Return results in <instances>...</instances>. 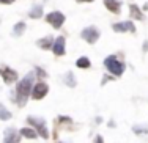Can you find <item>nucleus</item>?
I'll return each instance as SVG.
<instances>
[{
    "label": "nucleus",
    "instance_id": "nucleus-14",
    "mask_svg": "<svg viewBox=\"0 0 148 143\" xmlns=\"http://www.w3.org/2000/svg\"><path fill=\"white\" fill-rule=\"evenodd\" d=\"M25 29H27V25L24 22H17L14 25V29H13V35L14 36H21V35L25 32Z\"/></svg>",
    "mask_w": 148,
    "mask_h": 143
},
{
    "label": "nucleus",
    "instance_id": "nucleus-20",
    "mask_svg": "<svg viewBox=\"0 0 148 143\" xmlns=\"http://www.w3.org/2000/svg\"><path fill=\"white\" fill-rule=\"evenodd\" d=\"M132 131H134V132H145V134H147V132H148V127H140V126H134V127H132Z\"/></svg>",
    "mask_w": 148,
    "mask_h": 143
},
{
    "label": "nucleus",
    "instance_id": "nucleus-9",
    "mask_svg": "<svg viewBox=\"0 0 148 143\" xmlns=\"http://www.w3.org/2000/svg\"><path fill=\"white\" fill-rule=\"evenodd\" d=\"M0 74L3 76V80H5L6 83H11L17 80V72L14 69H10V68H5V69H0Z\"/></svg>",
    "mask_w": 148,
    "mask_h": 143
},
{
    "label": "nucleus",
    "instance_id": "nucleus-16",
    "mask_svg": "<svg viewBox=\"0 0 148 143\" xmlns=\"http://www.w3.org/2000/svg\"><path fill=\"white\" fill-rule=\"evenodd\" d=\"M76 65H77V68H82V69H87V68H90V60L87 57H80L79 60L76 61Z\"/></svg>",
    "mask_w": 148,
    "mask_h": 143
},
{
    "label": "nucleus",
    "instance_id": "nucleus-11",
    "mask_svg": "<svg viewBox=\"0 0 148 143\" xmlns=\"http://www.w3.org/2000/svg\"><path fill=\"white\" fill-rule=\"evenodd\" d=\"M19 134L25 138H36L38 137V132L35 131V129H30V127H22L19 131Z\"/></svg>",
    "mask_w": 148,
    "mask_h": 143
},
{
    "label": "nucleus",
    "instance_id": "nucleus-19",
    "mask_svg": "<svg viewBox=\"0 0 148 143\" xmlns=\"http://www.w3.org/2000/svg\"><path fill=\"white\" fill-rule=\"evenodd\" d=\"M65 80H66V83H68V86H74V85H76V77L73 76V72H68V74L65 76Z\"/></svg>",
    "mask_w": 148,
    "mask_h": 143
},
{
    "label": "nucleus",
    "instance_id": "nucleus-17",
    "mask_svg": "<svg viewBox=\"0 0 148 143\" xmlns=\"http://www.w3.org/2000/svg\"><path fill=\"white\" fill-rule=\"evenodd\" d=\"M29 16L30 17H41L43 16V8H41V6H33V10H32V11L29 13Z\"/></svg>",
    "mask_w": 148,
    "mask_h": 143
},
{
    "label": "nucleus",
    "instance_id": "nucleus-22",
    "mask_svg": "<svg viewBox=\"0 0 148 143\" xmlns=\"http://www.w3.org/2000/svg\"><path fill=\"white\" fill-rule=\"evenodd\" d=\"M60 121H63V123H71V120L68 116H60Z\"/></svg>",
    "mask_w": 148,
    "mask_h": 143
},
{
    "label": "nucleus",
    "instance_id": "nucleus-10",
    "mask_svg": "<svg viewBox=\"0 0 148 143\" xmlns=\"http://www.w3.org/2000/svg\"><path fill=\"white\" fill-rule=\"evenodd\" d=\"M104 5H106V8L109 10V11H112V13H115V14H118L120 13V2L118 0H104Z\"/></svg>",
    "mask_w": 148,
    "mask_h": 143
},
{
    "label": "nucleus",
    "instance_id": "nucleus-6",
    "mask_svg": "<svg viewBox=\"0 0 148 143\" xmlns=\"http://www.w3.org/2000/svg\"><path fill=\"white\" fill-rule=\"evenodd\" d=\"M80 36H82V39H85L87 43L90 44H95L98 41V38H99V32H98L95 27H87V29L82 30V33H80Z\"/></svg>",
    "mask_w": 148,
    "mask_h": 143
},
{
    "label": "nucleus",
    "instance_id": "nucleus-23",
    "mask_svg": "<svg viewBox=\"0 0 148 143\" xmlns=\"http://www.w3.org/2000/svg\"><path fill=\"white\" fill-rule=\"evenodd\" d=\"M14 2V0H0V3H6V5H8V3H13Z\"/></svg>",
    "mask_w": 148,
    "mask_h": 143
},
{
    "label": "nucleus",
    "instance_id": "nucleus-15",
    "mask_svg": "<svg viewBox=\"0 0 148 143\" xmlns=\"http://www.w3.org/2000/svg\"><path fill=\"white\" fill-rule=\"evenodd\" d=\"M10 118H11V112L8 109H5L3 104H0V120L6 121V120H10Z\"/></svg>",
    "mask_w": 148,
    "mask_h": 143
},
{
    "label": "nucleus",
    "instance_id": "nucleus-2",
    "mask_svg": "<svg viewBox=\"0 0 148 143\" xmlns=\"http://www.w3.org/2000/svg\"><path fill=\"white\" fill-rule=\"evenodd\" d=\"M104 65H106V68H107L114 76H121L123 71H125V65H123L121 61H118L117 57H114V55H110V57L106 58Z\"/></svg>",
    "mask_w": 148,
    "mask_h": 143
},
{
    "label": "nucleus",
    "instance_id": "nucleus-21",
    "mask_svg": "<svg viewBox=\"0 0 148 143\" xmlns=\"http://www.w3.org/2000/svg\"><path fill=\"white\" fill-rule=\"evenodd\" d=\"M95 143H104V138L101 137V135H98V137L95 138Z\"/></svg>",
    "mask_w": 148,
    "mask_h": 143
},
{
    "label": "nucleus",
    "instance_id": "nucleus-3",
    "mask_svg": "<svg viewBox=\"0 0 148 143\" xmlns=\"http://www.w3.org/2000/svg\"><path fill=\"white\" fill-rule=\"evenodd\" d=\"M27 121L36 127V132L43 138H49V132H47V127H46L44 120H41V118H35V116H29V118H27Z\"/></svg>",
    "mask_w": 148,
    "mask_h": 143
},
{
    "label": "nucleus",
    "instance_id": "nucleus-4",
    "mask_svg": "<svg viewBox=\"0 0 148 143\" xmlns=\"http://www.w3.org/2000/svg\"><path fill=\"white\" fill-rule=\"evenodd\" d=\"M46 20H47L49 24H51L54 29H60V27L63 25V22H65V14L60 11H54V13H49L47 16H46Z\"/></svg>",
    "mask_w": 148,
    "mask_h": 143
},
{
    "label": "nucleus",
    "instance_id": "nucleus-1",
    "mask_svg": "<svg viewBox=\"0 0 148 143\" xmlns=\"http://www.w3.org/2000/svg\"><path fill=\"white\" fill-rule=\"evenodd\" d=\"M32 85H33V74H29L17 83L16 91H17V104L19 106H24L27 102V99H29L32 93Z\"/></svg>",
    "mask_w": 148,
    "mask_h": 143
},
{
    "label": "nucleus",
    "instance_id": "nucleus-13",
    "mask_svg": "<svg viewBox=\"0 0 148 143\" xmlns=\"http://www.w3.org/2000/svg\"><path fill=\"white\" fill-rule=\"evenodd\" d=\"M17 137H16V132L13 129H6L5 131V142L3 143H16Z\"/></svg>",
    "mask_w": 148,
    "mask_h": 143
},
{
    "label": "nucleus",
    "instance_id": "nucleus-7",
    "mask_svg": "<svg viewBox=\"0 0 148 143\" xmlns=\"http://www.w3.org/2000/svg\"><path fill=\"white\" fill-rule=\"evenodd\" d=\"M52 50H54L55 55H58V57H62V55H65V38L63 36H58L57 39L54 41V46H52Z\"/></svg>",
    "mask_w": 148,
    "mask_h": 143
},
{
    "label": "nucleus",
    "instance_id": "nucleus-5",
    "mask_svg": "<svg viewBox=\"0 0 148 143\" xmlns=\"http://www.w3.org/2000/svg\"><path fill=\"white\" fill-rule=\"evenodd\" d=\"M47 91H49L47 83L36 82L33 85V88H32V97H33V99H43V97L47 95Z\"/></svg>",
    "mask_w": 148,
    "mask_h": 143
},
{
    "label": "nucleus",
    "instance_id": "nucleus-18",
    "mask_svg": "<svg viewBox=\"0 0 148 143\" xmlns=\"http://www.w3.org/2000/svg\"><path fill=\"white\" fill-rule=\"evenodd\" d=\"M129 8H131V13H132V16H134V17H137V19H143V16H142V13H140L139 6H136V5H131Z\"/></svg>",
    "mask_w": 148,
    "mask_h": 143
},
{
    "label": "nucleus",
    "instance_id": "nucleus-24",
    "mask_svg": "<svg viewBox=\"0 0 148 143\" xmlns=\"http://www.w3.org/2000/svg\"><path fill=\"white\" fill-rule=\"evenodd\" d=\"M79 2H93V0H79Z\"/></svg>",
    "mask_w": 148,
    "mask_h": 143
},
{
    "label": "nucleus",
    "instance_id": "nucleus-8",
    "mask_svg": "<svg viewBox=\"0 0 148 143\" xmlns=\"http://www.w3.org/2000/svg\"><path fill=\"white\" fill-rule=\"evenodd\" d=\"M114 30L120 33H125V32H134L136 27L131 20H126V22H120V24H114Z\"/></svg>",
    "mask_w": 148,
    "mask_h": 143
},
{
    "label": "nucleus",
    "instance_id": "nucleus-12",
    "mask_svg": "<svg viewBox=\"0 0 148 143\" xmlns=\"http://www.w3.org/2000/svg\"><path fill=\"white\" fill-rule=\"evenodd\" d=\"M36 44H38L41 49H49V47L54 46V41H52L51 36H44V38H41V39H38Z\"/></svg>",
    "mask_w": 148,
    "mask_h": 143
}]
</instances>
